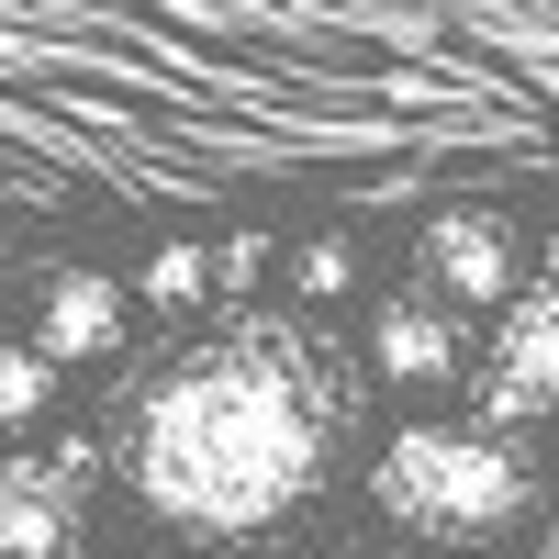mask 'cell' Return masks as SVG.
<instances>
[{
	"label": "cell",
	"instance_id": "cell-12",
	"mask_svg": "<svg viewBox=\"0 0 559 559\" xmlns=\"http://www.w3.org/2000/svg\"><path fill=\"white\" fill-rule=\"evenodd\" d=\"M548 559H559V526H548Z\"/></svg>",
	"mask_w": 559,
	"mask_h": 559
},
{
	"label": "cell",
	"instance_id": "cell-2",
	"mask_svg": "<svg viewBox=\"0 0 559 559\" xmlns=\"http://www.w3.org/2000/svg\"><path fill=\"white\" fill-rule=\"evenodd\" d=\"M369 503L426 548H481L537 503V459L492 426H403L369 471Z\"/></svg>",
	"mask_w": 559,
	"mask_h": 559
},
{
	"label": "cell",
	"instance_id": "cell-11",
	"mask_svg": "<svg viewBox=\"0 0 559 559\" xmlns=\"http://www.w3.org/2000/svg\"><path fill=\"white\" fill-rule=\"evenodd\" d=\"M258 269H269V247H258V236H236V247L213 258V280H224V292H236V280H258Z\"/></svg>",
	"mask_w": 559,
	"mask_h": 559
},
{
	"label": "cell",
	"instance_id": "cell-10",
	"mask_svg": "<svg viewBox=\"0 0 559 559\" xmlns=\"http://www.w3.org/2000/svg\"><path fill=\"white\" fill-rule=\"evenodd\" d=\"M347 280H358V258L336 247V236H324V247H302V292L324 302V292H347Z\"/></svg>",
	"mask_w": 559,
	"mask_h": 559
},
{
	"label": "cell",
	"instance_id": "cell-9",
	"mask_svg": "<svg viewBox=\"0 0 559 559\" xmlns=\"http://www.w3.org/2000/svg\"><path fill=\"white\" fill-rule=\"evenodd\" d=\"M202 280H213V258H202V247H157L146 302H157V313H191V302H202Z\"/></svg>",
	"mask_w": 559,
	"mask_h": 559
},
{
	"label": "cell",
	"instance_id": "cell-4",
	"mask_svg": "<svg viewBox=\"0 0 559 559\" xmlns=\"http://www.w3.org/2000/svg\"><path fill=\"white\" fill-rule=\"evenodd\" d=\"M102 448H57V459H0V559H79V503Z\"/></svg>",
	"mask_w": 559,
	"mask_h": 559
},
{
	"label": "cell",
	"instance_id": "cell-5",
	"mask_svg": "<svg viewBox=\"0 0 559 559\" xmlns=\"http://www.w3.org/2000/svg\"><path fill=\"white\" fill-rule=\"evenodd\" d=\"M426 302L437 313H503L515 302V236L492 202H448L426 224Z\"/></svg>",
	"mask_w": 559,
	"mask_h": 559
},
{
	"label": "cell",
	"instance_id": "cell-1",
	"mask_svg": "<svg viewBox=\"0 0 559 559\" xmlns=\"http://www.w3.org/2000/svg\"><path fill=\"white\" fill-rule=\"evenodd\" d=\"M358 358L292 313H236L213 347L168 358L123 437V481L179 537H269L324 492L358 437Z\"/></svg>",
	"mask_w": 559,
	"mask_h": 559
},
{
	"label": "cell",
	"instance_id": "cell-7",
	"mask_svg": "<svg viewBox=\"0 0 559 559\" xmlns=\"http://www.w3.org/2000/svg\"><path fill=\"white\" fill-rule=\"evenodd\" d=\"M123 347V292L102 269H68V280H45V302H34V358L45 369H79V358H112Z\"/></svg>",
	"mask_w": 559,
	"mask_h": 559
},
{
	"label": "cell",
	"instance_id": "cell-6",
	"mask_svg": "<svg viewBox=\"0 0 559 559\" xmlns=\"http://www.w3.org/2000/svg\"><path fill=\"white\" fill-rule=\"evenodd\" d=\"M369 369L403 381V392H437V381L471 369V336H459V313H437L426 292H392L381 313H369Z\"/></svg>",
	"mask_w": 559,
	"mask_h": 559
},
{
	"label": "cell",
	"instance_id": "cell-3",
	"mask_svg": "<svg viewBox=\"0 0 559 559\" xmlns=\"http://www.w3.org/2000/svg\"><path fill=\"white\" fill-rule=\"evenodd\" d=\"M471 392H481V426H492V437H515V426H537V414H559V269L537 280V292L503 302L492 358H481Z\"/></svg>",
	"mask_w": 559,
	"mask_h": 559
},
{
	"label": "cell",
	"instance_id": "cell-8",
	"mask_svg": "<svg viewBox=\"0 0 559 559\" xmlns=\"http://www.w3.org/2000/svg\"><path fill=\"white\" fill-rule=\"evenodd\" d=\"M45 392H57V369H45L34 347H0V426H34Z\"/></svg>",
	"mask_w": 559,
	"mask_h": 559
}]
</instances>
